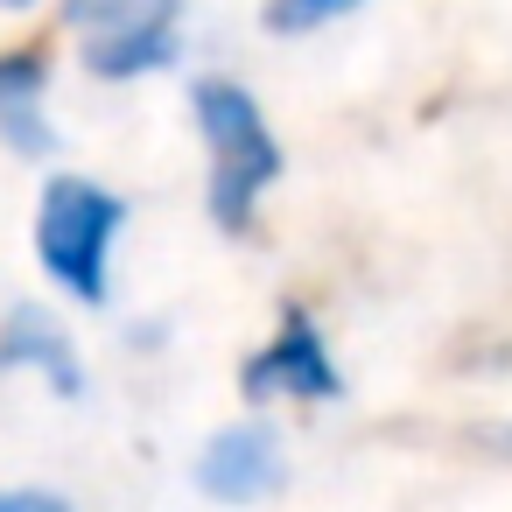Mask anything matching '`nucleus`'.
Listing matches in <instances>:
<instances>
[{"label":"nucleus","instance_id":"obj_1","mask_svg":"<svg viewBox=\"0 0 512 512\" xmlns=\"http://www.w3.org/2000/svg\"><path fill=\"white\" fill-rule=\"evenodd\" d=\"M190 106H197V134L211 148L204 204H211V218L225 232H246L253 211H260V190L281 176V141L267 134V113L253 106V92L232 85V78H204L190 92Z\"/></svg>","mask_w":512,"mask_h":512},{"label":"nucleus","instance_id":"obj_2","mask_svg":"<svg viewBox=\"0 0 512 512\" xmlns=\"http://www.w3.org/2000/svg\"><path fill=\"white\" fill-rule=\"evenodd\" d=\"M127 204L85 176H50L36 204V260L50 281H64L78 302H106V253L120 239Z\"/></svg>","mask_w":512,"mask_h":512},{"label":"nucleus","instance_id":"obj_3","mask_svg":"<svg viewBox=\"0 0 512 512\" xmlns=\"http://www.w3.org/2000/svg\"><path fill=\"white\" fill-rule=\"evenodd\" d=\"M239 386H246V400H274V393H288V400H337L344 372H337L323 330L309 323V309H281V330L239 365Z\"/></svg>","mask_w":512,"mask_h":512},{"label":"nucleus","instance_id":"obj_4","mask_svg":"<svg viewBox=\"0 0 512 512\" xmlns=\"http://www.w3.org/2000/svg\"><path fill=\"white\" fill-rule=\"evenodd\" d=\"M176 22H183V0H113L106 29L92 36L85 64L99 78H141L162 71L176 57Z\"/></svg>","mask_w":512,"mask_h":512},{"label":"nucleus","instance_id":"obj_5","mask_svg":"<svg viewBox=\"0 0 512 512\" xmlns=\"http://www.w3.org/2000/svg\"><path fill=\"white\" fill-rule=\"evenodd\" d=\"M281 477H288V470H281V435L260 428V421L225 428V435L197 456V491L218 498V505H253V498H267Z\"/></svg>","mask_w":512,"mask_h":512},{"label":"nucleus","instance_id":"obj_6","mask_svg":"<svg viewBox=\"0 0 512 512\" xmlns=\"http://www.w3.org/2000/svg\"><path fill=\"white\" fill-rule=\"evenodd\" d=\"M15 365L43 372L57 393H78V386H85L71 337H64V330H57L43 309H15V316H8V330H0V372H15Z\"/></svg>","mask_w":512,"mask_h":512},{"label":"nucleus","instance_id":"obj_7","mask_svg":"<svg viewBox=\"0 0 512 512\" xmlns=\"http://www.w3.org/2000/svg\"><path fill=\"white\" fill-rule=\"evenodd\" d=\"M43 85H50V64L36 50H8V57H0V120L29 113L43 99Z\"/></svg>","mask_w":512,"mask_h":512},{"label":"nucleus","instance_id":"obj_8","mask_svg":"<svg viewBox=\"0 0 512 512\" xmlns=\"http://www.w3.org/2000/svg\"><path fill=\"white\" fill-rule=\"evenodd\" d=\"M0 512H71V505L50 491H0Z\"/></svg>","mask_w":512,"mask_h":512},{"label":"nucleus","instance_id":"obj_9","mask_svg":"<svg viewBox=\"0 0 512 512\" xmlns=\"http://www.w3.org/2000/svg\"><path fill=\"white\" fill-rule=\"evenodd\" d=\"M106 8H113V0H71V22H99Z\"/></svg>","mask_w":512,"mask_h":512},{"label":"nucleus","instance_id":"obj_10","mask_svg":"<svg viewBox=\"0 0 512 512\" xmlns=\"http://www.w3.org/2000/svg\"><path fill=\"white\" fill-rule=\"evenodd\" d=\"M8 8H29V0H8Z\"/></svg>","mask_w":512,"mask_h":512}]
</instances>
